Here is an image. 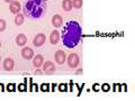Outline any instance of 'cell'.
<instances>
[{
  "label": "cell",
  "instance_id": "d6a6232c",
  "mask_svg": "<svg viewBox=\"0 0 135 101\" xmlns=\"http://www.w3.org/2000/svg\"><path fill=\"white\" fill-rule=\"evenodd\" d=\"M0 61H1V56H0Z\"/></svg>",
  "mask_w": 135,
  "mask_h": 101
},
{
  "label": "cell",
  "instance_id": "ffe728a7",
  "mask_svg": "<svg viewBox=\"0 0 135 101\" xmlns=\"http://www.w3.org/2000/svg\"><path fill=\"white\" fill-rule=\"evenodd\" d=\"M100 89H101V90H103L104 92H108L109 90H110V85H109V84H108V83H104V84H101Z\"/></svg>",
  "mask_w": 135,
  "mask_h": 101
},
{
  "label": "cell",
  "instance_id": "f1b7e54d",
  "mask_svg": "<svg viewBox=\"0 0 135 101\" xmlns=\"http://www.w3.org/2000/svg\"><path fill=\"white\" fill-rule=\"evenodd\" d=\"M77 74H82V70H81V69L78 70V71H77Z\"/></svg>",
  "mask_w": 135,
  "mask_h": 101
},
{
  "label": "cell",
  "instance_id": "7c38bea8",
  "mask_svg": "<svg viewBox=\"0 0 135 101\" xmlns=\"http://www.w3.org/2000/svg\"><path fill=\"white\" fill-rule=\"evenodd\" d=\"M34 60H33V65L35 66V67H41L42 65H43V63H44V58L42 55H36L35 57H33Z\"/></svg>",
  "mask_w": 135,
  "mask_h": 101
},
{
  "label": "cell",
  "instance_id": "44dd1931",
  "mask_svg": "<svg viewBox=\"0 0 135 101\" xmlns=\"http://www.w3.org/2000/svg\"><path fill=\"white\" fill-rule=\"evenodd\" d=\"M6 29V22L3 19H0V33H2Z\"/></svg>",
  "mask_w": 135,
  "mask_h": 101
},
{
  "label": "cell",
  "instance_id": "3957f363",
  "mask_svg": "<svg viewBox=\"0 0 135 101\" xmlns=\"http://www.w3.org/2000/svg\"><path fill=\"white\" fill-rule=\"evenodd\" d=\"M68 65H69L70 67H72V69H75V67L79 65V56H78V54L72 53V54H70V55L68 56Z\"/></svg>",
  "mask_w": 135,
  "mask_h": 101
},
{
  "label": "cell",
  "instance_id": "4dcf8cb0",
  "mask_svg": "<svg viewBox=\"0 0 135 101\" xmlns=\"http://www.w3.org/2000/svg\"><path fill=\"white\" fill-rule=\"evenodd\" d=\"M5 1H6L7 3H9V2H12V1H14V0H5Z\"/></svg>",
  "mask_w": 135,
  "mask_h": 101
},
{
  "label": "cell",
  "instance_id": "7a4b0ae2",
  "mask_svg": "<svg viewBox=\"0 0 135 101\" xmlns=\"http://www.w3.org/2000/svg\"><path fill=\"white\" fill-rule=\"evenodd\" d=\"M46 9V2L44 0H28L23 8L24 14L34 19L41 18Z\"/></svg>",
  "mask_w": 135,
  "mask_h": 101
},
{
  "label": "cell",
  "instance_id": "d6986e66",
  "mask_svg": "<svg viewBox=\"0 0 135 101\" xmlns=\"http://www.w3.org/2000/svg\"><path fill=\"white\" fill-rule=\"evenodd\" d=\"M18 91H27V83H20L18 84Z\"/></svg>",
  "mask_w": 135,
  "mask_h": 101
},
{
  "label": "cell",
  "instance_id": "836d02e7",
  "mask_svg": "<svg viewBox=\"0 0 135 101\" xmlns=\"http://www.w3.org/2000/svg\"><path fill=\"white\" fill-rule=\"evenodd\" d=\"M44 1H46V0H44Z\"/></svg>",
  "mask_w": 135,
  "mask_h": 101
},
{
  "label": "cell",
  "instance_id": "5b68a950",
  "mask_svg": "<svg viewBox=\"0 0 135 101\" xmlns=\"http://www.w3.org/2000/svg\"><path fill=\"white\" fill-rule=\"evenodd\" d=\"M65 60H66L65 53L63 52L62 49L56 50V53H55V62L57 63V64H63V63L65 62Z\"/></svg>",
  "mask_w": 135,
  "mask_h": 101
},
{
  "label": "cell",
  "instance_id": "83f0119b",
  "mask_svg": "<svg viewBox=\"0 0 135 101\" xmlns=\"http://www.w3.org/2000/svg\"><path fill=\"white\" fill-rule=\"evenodd\" d=\"M127 90V87L125 85V84H123V89H122V91H126Z\"/></svg>",
  "mask_w": 135,
  "mask_h": 101
},
{
  "label": "cell",
  "instance_id": "7402d4cb",
  "mask_svg": "<svg viewBox=\"0 0 135 101\" xmlns=\"http://www.w3.org/2000/svg\"><path fill=\"white\" fill-rule=\"evenodd\" d=\"M7 91H16V84L15 83H10L7 85Z\"/></svg>",
  "mask_w": 135,
  "mask_h": 101
},
{
  "label": "cell",
  "instance_id": "4316f807",
  "mask_svg": "<svg viewBox=\"0 0 135 101\" xmlns=\"http://www.w3.org/2000/svg\"><path fill=\"white\" fill-rule=\"evenodd\" d=\"M0 91H5V85L0 83Z\"/></svg>",
  "mask_w": 135,
  "mask_h": 101
},
{
  "label": "cell",
  "instance_id": "9c48e42d",
  "mask_svg": "<svg viewBox=\"0 0 135 101\" xmlns=\"http://www.w3.org/2000/svg\"><path fill=\"white\" fill-rule=\"evenodd\" d=\"M43 71L46 73H51V72H54L55 71V66H54V63L51 62V61H47L45 62L43 64Z\"/></svg>",
  "mask_w": 135,
  "mask_h": 101
},
{
  "label": "cell",
  "instance_id": "30bf717a",
  "mask_svg": "<svg viewBox=\"0 0 135 101\" xmlns=\"http://www.w3.org/2000/svg\"><path fill=\"white\" fill-rule=\"evenodd\" d=\"M52 24L54 27H61L63 25V18L60 15H54L52 17Z\"/></svg>",
  "mask_w": 135,
  "mask_h": 101
},
{
  "label": "cell",
  "instance_id": "2e32d148",
  "mask_svg": "<svg viewBox=\"0 0 135 101\" xmlns=\"http://www.w3.org/2000/svg\"><path fill=\"white\" fill-rule=\"evenodd\" d=\"M72 7L75 9H80L82 7V0H72Z\"/></svg>",
  "mask_w": 135,
  "mask_h": 101
},
{
  "label": "cell",
  "instance_id": "d4e9b609",
  "mask_svg": "<svg viewBox=\"0 0 135 101\" xmlns=\"http://www.w3.org/2000/svg\"><path fill=\"white\" fill-rule=\"evenodd\" d=\"M113 89H114L113 91H122L120 90V84H116L115 83L114 84V87H113Z\"/></svg>",
  "mask_w": 135,
  "mask_h": 101
},
{
  "label": "cell",
  "instance_id": "5bb4252c",
  "mask_svg": "<svg viewBox=\"0 0 135 101\" xmlns=\"http://www.w3.org/2000/svg\"><path fill=\"white\" fill-rule=\"evenodd\" d=\"M62 8L64 11H71L72 10V1L71 0H63Z\"/></svg>",
  "mask_w": 135,
  "mask_h": 101
},
{
  "label": "cell",
  "instance_id": "ba28073f",
  "mask_svg": "<svg viewBox=\"0 0 135 101\" xmlns=\"http://www.w3.org/2000/svg\"><path fill=\"white\" fill-rule=\"evenodd\" d=\"M14 66H15V62L12 58H9V57L5 58V61H3V69L6 71H11L14 69Z\"/></svg>",
  "mask_w": 135,
  "mask_h": 101
},
{
  "label": "cell",
  "instance_id": "603a6c76",
  "mask_svg": "<svg viewBox=\"0 0 135 101\" xmlns=\"http://www.w3.org/2000/svg\"><path fill=\"white\" fill-rule=\"evenodd\" d=\"M38 85L35 83H32V88H31V91H38Z\"/></svg>",
  "mask_w": 135,
  "mask_h": 101
},
{
  "label": "cell",
  "instance_id": "8992f818",
  "mask_svg": "<svg viewBox=\"0 0 135 101\" xmlns=\"http://www.w3.org/2000/svg\"><path fill=\"white\" fill-rule=\"evenodd\" d=\"M22 55L25 60H32L34 57V50L31 47H23L22 49Z\"/></svg>",
  "mask_w": 135,
  "mask_h": 101
},
{
  "label": "cell",
  "instance_id": "484cf974",
  "mask_svg": "<svg viewBox=\"0 0 135 101\" xmlns=\"http://www.w3.org/2000/svg\"><path fill=\"white\" fill-rule=\"evenodd\" d=\"M51 87H52V89H51V91H53V92H54V91H55V89H56V88H57V85H56V84H55V83H53V84H52V85H51Z\"/></svg>",
  "mask_w": 135,
  "mask_h": 101
},
{
  "label": "cell",
  "instance_id": "8fae6325",
  "mask_svg": "<svg viewBox=\"0 0 135 101\" xmlns=\"http://www.w3.org/2000/svg\"><path fill=\"white\" fill-rule=\"evenodd\" d=\"M16 43L18 46H24V45H26L27 43V37L24 35V34H18L16 37Z\"/></svg>",
  "mask_w": 135,
  "mask_h": 101
},
{
  "label": "cell",
  "instance_id": "6da1fadb",
  "mask_svg": "<svg viewBox=\"0 0 135 101\" xmlns=\"http://www.w3.org/2000/svg\"><path fill=\"white\" fill-rule=\"evenodd\" d=\"M82 36V28L80 24L75 20H70L65 24L62 31L63 45L66 48H74L79 44Z\"/></svg>",
  "mask_w": 135,
  "mask_h": 101
},
{
  "label": "cell",
  "instance_id": "9a60e30c",
  "mask_svg": "<svg viewBox=\"0 0 135 101\" xmlns=\"http://www.w3.org/2000/svg\"><path fill=\"white\" fill-rule=\"evenodd\" d=\"M25 20V16L23 14H17L16 17H15V24L17 26H19V25H22Z\"/></svg>",
  "mask_w": 135,
  "mask_h": 101
},
{
  "label": "cell",
  "instance_id": "4fadbf2b",
  "mask_svg": "<svg viewBox=\"0 0 135 101\" xmlns=\"http://www.w3.org/2000/svg\"><path fill=\"white\" fill-rule=\"evenodd\" d=\"M50 41H51V43H52L53 45H54V44H56L57 42L60 41V33H59L57 31H53L52 33H51Z\"/></svg>",
  "mask_w": 135,
  "mask_h": 101
},
{
  "label": "cell",
  "instance_id": "1f68e13d",
  "mask_svg": "<svg viewBox=\"0 0 135 101\" xmlns=\"http://www.w3.org/2000/svg\"><path fill=\"white\" fill-rule=\"evenodd\" d=\"M0 47H1V42H0Z\"/></svg>",
  "mask_w": 135,
  "mask_h": 101
},
{
  "label": "cell",
  "instance_id": "f546056e",
  "mask_svg": "<svg viewBox=\"0 0 135 101\" xmlns=\"http://www.w3.org/2000/svg\"><path fill=\"white\" fill-rule=\"evenodd\" d=\"M35 73H37V74H42V71L41 70H36V72Z\"/></svg>",
  "mask_w": 135,
  "mask_h": 101
},
{
  "label": "cell",
  "instance_id": "cb8c5ba5",
  "mask_svg": "<svg viewBox=\"0 0 135 101\" xmlns=\"http://www.w3.org/2000/svg\"><path fill=\"white\" fill-rule=\"evenodd\" d=\"M99 89H100V87H99V84H98V83H95L94 85H92V90H94L95 92H98Z\"/></svg>",
  "mask_w": 135,
  "mask_h": 101
},
{
  "label": "cell",
  "instance_id": "e0dca14e",
  "mask_svg": "<svg viewBox=\"0 0 135 101\" xmlns=\"http://www.w3.org/2000/svg\"><path fill=\"white\" fill-rule=\"evenodd\" d=\"M57 88H59L57 90L61 91V92H65V91L69 90V89H68V84H66V83H61V84H59Z\"/></svg>",
  "mask_w": 135,
  "mask_h": 101
},
{
  "label": "cell",
  "instance_id": "52a82bcc",
  "mask_svg": "<svg viewBox=\"0 0 135 101\" xmlns=\"http://www.w3.org/2000/svg\"><path fill=\"white\" fill-rule=\"evenodd\" d=\"M10 11L12 12L14 15H17V14H19V11L20 9H22V5H20V2L19 1H12L10 2Z\"/></svg>",
  "mask_w": 135,
  "mask_h": 101
},
{
  "label": "cell",
  "instance_id": "277c9868",
  "mask_svg": "<svg viewBox=\"0 0 135 101\" xmlns=\"http://www.w3.org/2000/svg\"><path fill=\"white\" fill-rule=\"evenodd\" d=\"M45 41H46V37L44 34H37L33 39V44L35 47H41V46L45 43Z\"/></svg>",
  "mask_w": 135,
  "mask_h": 101
},
{
  "label": "cell",
  "instance_id": "ac0fdd59",
  "mask_svg": "<svg viewBox=\"0 0 135 101\" xmlns=\"http://www.w3.org/2000/svg\"><path fill=\"white\" fill-rule=\"evenodd\" d=\"M40 90L43 91V92L51 91V90H50V84H49V83H43V84H42V85L40 87Z\"/></svg>",
  "mask_w": 135,
  "mask_h": 101
}]
</instances>
